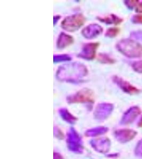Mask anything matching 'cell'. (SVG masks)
Instances as JSON below:
<instances>
[{
    "label": "cell",
    "mask_w": 142,
    "mask_h": 159,
    "mask_svg": "<svg viewBox=\"0 0 142 159\" xmlns=\"http://www.w3.org/2000/svg\"><path fill=\"white\" fill-rule=\"evenodd\" d=\"M97 19L100 21L107 25H117L121 24L123 21V19L122 18H121L118 16H117V15H114V14H111L104 17L98 16L97 17Z\"/></svg>",
    "instance_id": "cell-11"
},
{
    "label": "cell",
    "mask_w": 142,
    "mask_h": 159,
    "mask_svg": "<svg viewBox=\"0 0 142 159\" xmlns=\"http://www.w3.org/2000/svg\"><path fill=\"white\" fill-rule=\"evenodd\" d=\"M72 58L69 55L58 54L54 55L53 56L54 63H58L63 61H71Z\"/></svg>",
    "instance_id": "cell-14"
},
{
    "label": "cell",
    "mask_w": 142,
    "mask_h": 159,
    "mask_svg": "<svg viewBox=\"0 0 142 159\" xmlns=\"http://www.w3.org/2000/svg\"><path fill=\"white\" fill-rule=\"evenodd\" d=\"M113 106L110 103H100L97 105L94 112V116L96 119L102 120L106 118L111 112Z\"/></svg>",
    "instance_id": "cell-9"
},
{
    "label": "cell",
    "mask_w": 142,
    "mask_h": 159,
    "mask_svg": "<svg viewBox=\"0 0 142 159\" xmlns=\"http://www.w3.org/2000/svg\"><path fill=\"white\" fill-rule=\"evenodd\" d=\"M131 37L142 42V31H137L132 32L130 34Z\"/></svg>",
    "instance_id": "cell-20"
},
{
    "label": "cell",
    "mask_w": 142,
    "mask_h": 159,
    "mask_svg": "<svg viewBox=\"0 0 142 159\" xmlns=\"http://www.w3.org/2000/svg\"><path fill=\"white\" fill-rule=\"evenodd\" d=\"M100 43L98 42L85 43L77 56L79 58L88 61L93 60L95 57L97 49Z\"/></svg>",
    "instance_id": "cell-6"
},
{
    "label": "cell",
    "mask_w": 142,
    "mask_h": 159,
    "mask_svg": "<svg viewBox=\"0 0 142 159\" xmlns=\"http://www.w3.org/2000/svg\"><path fill=\"white\" fill-rule=\"evenodd\" d=\"M132 67L135 72L142 73V61H135L132 64Z\"/></svg>",
    "instance_id": "cell-17"
},
{
    "label": "cell",
    "mask_w": 142,
    "mask_h": 159,
    "mask_svg": "<svg viewBox=\"0 0 142 159\" xmlns=\"http://www.w3.org/2000/svg\"><path fill=\"white\" fill-rule=\"evenodd\" d=\"M88 73V68L84 64L79 62H72L59 66L55 76L60 81L79 83L84 81Z\"/></svg>",
    "instance_id": "cell-1"
},
{
    "label": "cell",
    "mask_w": 142,
    "mask_h": 159,
    "mask_svg": "<svg viewBox=\"0 0 142 159\" xmlns=\"http://www.w3.org/2000/svg\"><path fill=\"white\" fill-rule=\"evenodd\" d=\"M131 21L134 24H142V15H137L131 18Z\"/></svg>",
    "instance_id": "cell-19"
},
{
    "label": "cell",
    "mask_w": 142,
    "mask_h": 159,
    "mask_svg": "<svg viewBox=\"0 0 142 159\" xmlns=\"http://www.w3.org/2000/svg\"><path fill=\"white\" fill-rule=\"evenodd\" d=\"M54 159H64L62 156H61L59 154L56 153L54 154Z\"/></svg>",
    "instance_id": "cell-24"
},
{
    "label": "cell",
    "mask_w": 142,
    "mask_h": 159,
    "mask_svg": "<svg viewBox=\"0 0 142 159\" xmlns=\"http://www.w3.org/2000/svg\"><path fill=\"white\" fill-rule=\"evenodd\" d=\"M97 61L102 63L109 64L115 63L116 61L113 58L106 53H100L97 56Z\"/></svg>",
    "instance_id": "cell-13"
},
{
    "label": "cell",
    "mask_w": 142,
    "mask_h": 159,
    "mask_svg": "<svg viewBox=\"0 0 142 159\" xmlns=\"http://www.w3.org/2000/svg\"><path fill=\"white\" fill-rule=\"evenodd\" d=\"M140 125L141 126H142V118L141 119V120L140 121Z\"/></svg>",
    "instance_id": "cell-25"
},
{
    "label": "cell",
    "mask_w": 142,
    "mask_h": 159,
    "mask_svg": "<svg viewBox=\"0 0 142 159\" xmlns=\"http://www.w3.org/2000/svg\"><path fill=\"white\" fill-rule=\"evenodd\" d=\"M137 2H138V1H135V0H134V1L133 0H126V1H124L125 4L130 10H133L134 7H136Z\"/></svg>",
    "instance_id": "cell-18"
},
{
    "label": "cell",
    "mask_w": 142,
    "mask_h": 159,
    "mask_svg": "<svg viewBox=\"0 0 142 159\" xmlns=\"http://www.w3.org/2000/svg\"><path fill=\"white\" fill-rule=\"evenodd\" d=\"M74 42V39L73 37L67 34L66 33H61L59 35L58 38L57 39V48L59 49H62L66 47L69 46L73 44Z\"/></svg>",
    "instance_id": "cell-10"
},
{
    "label": "cell",
    "mask_w": 142,
    "mask_h": 159,
    "mask_svg": "<svg viewBox=\"0 0 142 159\" xmlns=\"http://www.w3.org/2000/svg\"><path fill=\"white\" fill-rule=\"evenodd\" d=\"M68 103H93L94 102V93L88 88H84L67 97Z\"/></svg>",
    "instance_id": "cell-4"
},
{
    "label": "cell",
    "mask_w": 142,
    "mask_h": 159,
    "mask_svg": "<svg viewBox=\"0 0 142 159\" xmlns=\"http://www.w3.org/2000/svg\"><path fill=\"white\" fill-rule=\"evenodd\" d=\"M60 18H61V16H59V15H57V16H54V17H53L54 25H55L58 23V22L59 21V20H60Z\"/></svg>",
    "instance_id": "cell-23"
},
{
    "label": "cell",
    "mask_w": 142,
    "mask_h": 159,
    "mask_svg": "<svg viewBox=\"0 0 142 159\" xmlns=\"http://www.w3.org/2000/svg\"><path fill=\"white\" fill-rule=\"evenodd\" d=\"M119 33H120V29H119L118 28H110L106 31L105 36L109 37V38H113L117 36Z\"/></svg>",
    "instance_id": "cell-15"
},
{
    "label": "cell",
    "mask_w": 142,
    "mask_h": 159,
    "mask_svg": "<svg viewBox=\"0 0 142 159\" xmlns=\"http://www.w3.org/2000/svg\"><path fill=\"white\" fill-rule=\"evenodd\" d=\"M85 17L81 13H76L67 16L62 20L61 27L68 32H75L84 25Z\"/></svg>",
    "instance_id": "cell-3"
},
{
    "label": "cell",
    "mask_w": 142,
    "mask_h": 159,
    "mask_svg": "<svg viewBox=\"0 0 142 159\" xmlns=\"http://www.w3.org/2000/svg\"><path fill=\"white\" fill-rule=\"evenodd\" d=\"M135 11L136 12L142 13V1H138L136 7H135Z\"/></svg>",
    "instance_id": "cell-21"
},
{
    "label": "cell",
    "mask_w": 142,
    "mask_h": 159,
    "mask_svg": "<svg viewBox=\"0 0 142 159\" xmlns=\"http://www.w3.org/2000/svg\"><path fill=\"white\" fill-rule=\"evenodd\" d=\"M55 136L58 138V139H62L64 137V135L62 134V133L61 132L60 129L57 128H55L54 129Z\"/></svg>",
    "instance_id": "cell-22"
},
{
    "label": "cell",
    "mask_w": 142,
    "mask_h": 159,
    "mask_svg": "<svg viewBox=\"0 0 142 159\" xmlns=\"http://www.w3.org/2000/svg\"><path fill=\"white\" fill-rule=\"evenodd\" d=\"M59 112L60 116L66 122L71 124H73L76 122L77 118L75 117V116H73V115L69 112V111L67 109H60L59 110Z\"/></svg>",
    "instance_id": "cell-12"
},
{
    "label": "cell",
    "mask_w": 142,
    "mask_h": 159,
    "mask_svg": "<svg viewBox=\"0 0 142 159\" xmlns=\"http://www.w3.org/2000/svg\"><path fill=\"white\" fill-rule=\"evenodd\" d=\"M103 129H104L103 128H100V127L91 129L86 132V135L88 136H95L101 134V133H102V130Z\"/></svg>",
    "instance_id": "cell-16"
},
{
    "label": "cell",
    "mask_w": 142,
    "mask_h": 159,
    "mask_svg": "<svg viewBox=\"0 0 142 159\" xmlns=\"http://www.w3.org/2000/svg\"><path fill=\"white\" fill-rule=\"evenodd\" d=\"M103 31V28L97 24H91L86 26L82 30V34L84 38L92 39L100 36Z\"/></svg>",
    "instance_id": "cell-8"
},
{
    "label": "cell",
    "mask_w": 142,
    "mask_h": 159,
    "mask_svg": "<svg viewBox=\"0 0 142 159\" xmlns=\"http://www.w3.org/2000/svg\"><path fill=\"white\" fill-rule=\"evenodd\" d=\"M116 48L121 54L128 58H139L142 56V45L134 40H121L117 43Z\"/></svg>",
    "instance_id": "cell-2"
},
{
    "label": "cell",
    "mask_w": 142,
    "mask_h": 159,
    "mask_svg": "<svg viewBox=\"0 0 142 159\" xmlns=\"http://www.w3.org/2000/svg\"><path fill=\"white\" fill-rule=\"evenodd\" d=\"M68 148L71 151L81 153L83 152L82 142L75 129H70L67 134Z\"/></svg>",
    "instance_id": "cell-5"
},
{
    "label": "cell",
    "mask_w": 142,
    "mask_h": 159,
    "mask_svg": "<svg viewBox=\"0 0 142 159\" xmlns=\"http://www.w3.org/2000/svg\"><path fill=\"white\" fill-rule=\"evenodd\" d=\"M112 81L116 84L118 87L121 89L124 92H126L128 94H139L141 92V90L138 89L137 88L131 85V84L117 75H114L112 77Z\"/></svg>",
    "instance_id": "cell-7"
}]
</instances>
